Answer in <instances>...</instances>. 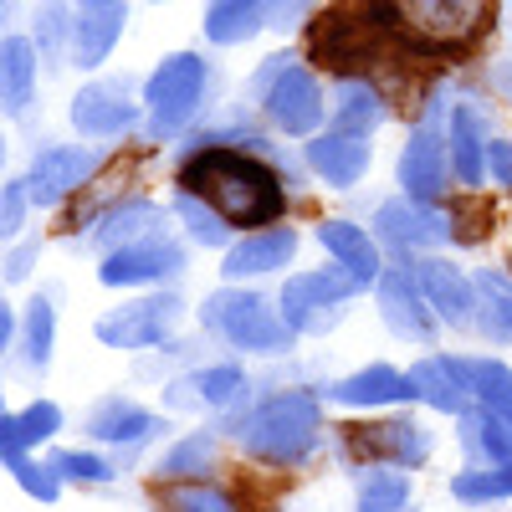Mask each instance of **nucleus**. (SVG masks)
Returning <instances> with one entry per match:
<instances>
[{"instance_id":"f257e3e1","label":"nucleus","mask_w":512,"mask_h":512,"mask_svg":"<svg viewBox=\"0 0 512 512\" xmlns=\"http://www.w3.org/2000/svg\"><path fill=\"white\" fill-rule=\"evenodd\" d=\"M180 185H185V195L210 200L231 226H267V221L282 216V205H287L272 169L262 159H251V154H236V149L195 154L180 169Z\"/></svg>"},{"instance_id":"f03ea898","label":"nucleus","mask_w":512,"mask_h":512,"mask_svg":"<svg viewBox=\"0 0 512 512\" xmlns=\"http://www.w3.org/2000/svg\"><path fill=\"white\" fill-rule=\"evenodd\" d=\"M241 446L272 466H292L318 446V400L303 390L272 395L262 410H251L241 425Z\"/></svg>"},{"instance_id":"7ed1b4c3","label":"nucleus","mask_w":512,"mask_h":512,"mask_svg":"<svg viewBox=\"0 0 512 512\" xmlns=\"http://www.w3.org/2000/svg\"><path fill=\"white\" fill-rule=\"evenodd\" d=\"M395 26L425 52L472 47L492 21V0H390Z\"/></svg>"},{"instance_id":"20e7f679","label":"nucleus","mask_w":512,"mask_h":512,"mask_svg":"<svg viewBox=\"0 0 512 512\" xmlns=\"http://www.w3.org/2000/svg\"><path fill=\"white\" fill-rule=\"evenodd\" d=\"M251 93L262 98L267 118L277 128H287V134H313V128L323 123V93H318L313 72L292 67L287 57H272L262 72H256Z\"/></svg>"},{"instance_id":"39448f33","label":"nucleus","mask_w":512,"mask_h":512,"mask_svg":"<svg viewBox=\"0 0 512 512\" xmlns=\"http://www.w3.org/2000/svg\"><path fill=\"white\" fill-rule=\"evenodd\" d=\"M205 323L210 328H221L236 349H256V354H282L287 349V318H277L262 297H251V292H216L205 303Z\"/></svg>"},{"instance_id":"423d86ee","label":"nucleus","mask_w":512,"mask_h":512,"mask_svg":"<svg viewBox=\"0 0 512 512\" xmlns=\"http://www.w3.org/2000/svg\"><path fill=\"white\" fill-rule=\"evenodd\" d=\"M359 282L349 272H308V277H292L287 292H282V318L287 328L297 333H323L344 318V297L354 292Z\"/></svg>"},{"instance_id":"0eeeda50","label":"nucleus","mask_w":512,"mask_h":512,"mask_svg":"<svg viewBox=\"0 0 512 512\" xmlns=\"http://www.w3.org/2000/svg\"><path fill=\"white\" fill-rule=\"evenodd\" d=\"M200 93H205V62L190 57V52L164 57V67L149 77V93H144V103L154 108V128H159V134L180 128L195 113Z\"/></svg>"},{"instance_id":"6e6552de","label":"nucleus","mask_w":512,"mask_h":512,"mask_svg":"<svg viewBox=\"0 0 512 512\" xmlns=\"http://www.w3.org/2000/svg\"><path fill=\"white\" fill-rule=\"evenodd\" d=\"M175 318H180L175 297H144V303H134V308L108 313L98 323V338L113 344V349H149V344H159V338L175 328Z\"/></svg>"},{"instance_id":"1a4fd4ad","label":"nucleus","mask_w":512,"mask_h":512,"mask_svg":"<svg viewBox=\"0 0 512 512\" xmlns=\"http://www.w3.org/2000/svg\"><path fill=\"white\" fill-rule=\"evenodd\" d=\"M349 446L369 461H395V466H415L431 456V436L415 420H384V425H349Z\"/></svg>"},{"instance_id":"9d476101","label":"nucleus","mask_w":512,"mask_h":512,"mask_svg":"<svg viewBox=\"0 0 512 512\" xmlns=\"http://www.w3.org/2000/svg\"><path fill=\"white\" fill-rule=\"evenodd\" d=\"M410 395L446 410V415H461L466 405L477 400L472 369H466V359H425V364L410 369Z\"/></svg>"},{"instance_id":"9b49d317","label":"nucleus","mask_w":512,"mask_h":512,"mask_svg":"<svg viewBox=\"0 0 512 512\" xmlns=\"http://www.w3.org/2000/svg\"><path fill=\"white\" fill-rule=\"evenodd\" d=\"M400 185H405V195L420 200V205H431V200L441 195V185H446V144H441V134H436L431 123L410 134L405 159H400Z\"/></svg>"},{"instance_id":"f8f14e48","label":"nucleus","mask_w":512,"mask_h":512,"mask_svg":"<svg viewBox=\"0 0 512 512\" xmlns=\"http://www.w3.org/2000/svg\"><path fill=\"white\" fill-rule=\"evenodd\" d=\"M169 272H180V246H169L159 236L139 241V246H123L103 262V282L108 287H139V282H159Z\"/></svg>"},{"instance_id":"ddd939ff","label":"nucleus","mask_w":512,"mask_h":512,"mask_svg":"<svg viewBox=\"0 0 512 512\" xmlns=\"http://www.w3.org/2000/svg\"><path fill=\"white\" fill-rule=\"evenodd\" d=\"M72 123L93 139H113L134 123V103H128V88L123 82H93L72 98Z\"/></svg>"},{"instance_id":"4468645a","label":"nucleus","mask_w":512,"mask_h":512,"mask_svg":"<svg viewBox=\"0 0 512 512\" xmlns=\"http://www.w3.org/2000/svg\"><path fill=\"white\" fill-rule=\"evenodd\" d=\"M88 175H93V154H82V149H41L36 164H31V175H26V195L36 205H57Z\"/></svg>"},{"instance_id":"2eb2a0df","label":"nucleus","mask_w":512,"mask_h":512,"mask_svg":"<svg viewBox=\"0 0 512 512\" xmlns=\"http://www.w3.org/2000/svg\"><path fill=\"white\" fill-rule=\"evenodd\" d=\"M374 226L390 236L395 246H405V251H415V246H441L446 236H451V221H441V216H431L420 200H390V205H379V216H374Z\"/></svg>"},{"instance_id":"dca6fc26","label":"nucleus","mask_w":512,"mask_h":512,"mask_svg":"<svg viewBox=\"0 0 512 512\" xmlns=\"http://www.w3.org/2000/svg\"><path fill=\"white\" fill-rule=\"evenodd\" d=\"M308 164L318 169L328 185H338V190H344V185H359V175L369 169V139L333 128V134H323V139L308 144Z\"/></svg>"},{"instance_id":"f3484780","label":"nucleus","mask_w":512,"mask_h":512,"mask_svg":"<svg viewBox=\"0 0 512 512\" xmlns=\"http://www.w3.org/2000/svg\"><path fill=\"white\" fill-rule=\"evenodd\" d=\"M123 0H98V6H82V16L72 21V57L77 67H98L108 52H113V41L123 31Z\"/></svg>"},{"instance_id":"a211bd4d","label":"nucleus","mask_w":512,"mask_h":512,"mask_svg":"<svg viewBox=\"0 0 512 512\" xmlns=\"http://www.w3.org/2000/svg\"><path fill=\"white\" fill-rule=\"evenodd\" d=\"M415 277H420V292L431 297V308H436L446 323H466V318H472V308H477V282H466V277H461L456 267H446V262H420Z\"/></svg>"},{"instance_id":"6ab92c4d","label":"nucleus","mask_w":512,"mask_h":512,"mask_svg":"<svg viewBox=\"0 0 512 512\" xmlns=\"http://www.w3.org/2000/svg\"><path fill=\"white\" fill-rule=\"evenodd\" d=\"M297 251V236L292 231H256L246 236L241 246H231L226 256V277H262V272H277L292 262Z\"/></svg>"},{"instance_id":"aec40b11","label":"nucleus","mask_w":512,"mask_h":512,"mask_svg":"<svg viewBox=\"0 0 512 512\" xmlns=\"http://www.w3.org/2000/svg\"><path fill=\"white\" fill-rule=\"evenodd\" d=\"M405 395H410V374H400L390 364H369V369L333 384L338 405H390V400H405Z\"/></svg>"},{"instance_id":"412c9836","label":"nucleus","mask_w":512,"mask_h":512,"mask_svg":"<svg viewBox=\"0 0 512 512\" xmlns=\"http://www.w3.org/2000/svg\"><path fill=\"white\" fill-rule=\"evenodd\" d=\"M267 26V0H210L205 11V36L216 47H236V41L256 36Z\"/></svg>"},{"instance_id":"4be33fe9","label":"nucleus","mask_w":512,"mask_h":512,"mask_svg":"<svg viewBox=\"0 0 512 512\" xmlns=\"http://www.w3.org/2000/svg\"><path fill=\"white\" fill-rule=\"evenodd\" d=\"M88 431L98 436V441H128V446H139V441H149L154 431H159V420L149 415V410H139V405H128V400H103L93 415H88Z\"/></svg>"},{"instance_id":"5701e85b","label":"nucleus","mask_w":512,"mask_h":512,"mask_svg":"<svg viewBox=\"0 0 512 512\" xmlns=\"http://www.w3.org/2000/svg\"><path fill=\"white\" fill-rule=\"evenodd\" d=\"M318 241L338 256V267H344L354 282L379 277V251H374V241H369L359 226H349V221H323V226H318Z\"/></svg>"},{"instance_id":"b1692460","label":"nucleus","mask_w":512,"mask_h":512,"mask_svg":"<svg viewBox=\"0 0 512 512\" xmlns=\"http://www.w3.org/2000/svg\"><path fill=\"white\" fill-rule=\"evenodd\" d=\"M379 303H384V318H390L400 333L410 338H431V318L420 308V287L410 282V272H390L379 282Z\"/></svg>"},{"instance_id":"393cba45","label":"nucleus","mask_w":512,"mask_h":512,"mask_svg":"<svg viewBox=\"0 0 512 512\" xmlns=\"http://www.w3.org/2000/svg\"><path fill=\"white\" fill-rule=\"evenodd\" d=\"M451 164H456V180H466V185L482 180L487 139H482V123L472 108H456V118H451Z\"/></svg>"},{"instance_id":"a878e982","label":"nucleus","mask_w":512,"mask_h":512,"mask_svg":"<svg viewBox=\"0 0 512 512\" xmlns=\"http://www.w3.org/2000/svg\"><path fill=\"white\" fill-rule=\"evenodd\" d=\"M31 82H36V57H31V41L11 36L0 47V93H6V108L21 113L31 103Z\"/></svg>"},{"instance_id":"bb28decb","label":"nucleus","mask_w":512,"mask_h":512,"mask_svg":"<svg viewBox=\"0 0 512 512\" xmlns=\"http://www.w3.org/2000/svg\"><path fill=\"white\" fill-rule=\"evenodd\" d=\"M154 226H159V210H154V205H144V200H134V205L113 210L108 226L93 236V246H103V251L113 256V251H123V246H139V241H149V231H154Z\"/></svg>"},{"instance_id":"cd10ccee","label":"nucleus","mask_w":512,"mask_h":512,"mask_svg":"<svg viewBox=\"0 0 512 512\" xmlns=\"http://www.w3.org/2000/svg\"><path fill=\"white\" fill-rule=\"evenodd\" d=\"M379 118H384V108H379V93L369 88V82H344V88H338L333 123L344 128V134H359V139H369L374 128H379Z\"/></svg>"},{"instance_id":"c85d7f7f","label":"nucleus","mask_w":512,"mask_h":512,"mask_svg":"<svg viewBox=\"0 0 512 512\" xmlns=\"http://www.w3.org/2000/svg\"><path fill=\"white\" fill-rule=\"evenodd\" d=\"M57 425H62V410L57 405H31L21 415H6V425H0V446H6V456H16L31 441H47Z\"/></svg>"},{"instance_id":"c756f323","label":"nucleus","mask_w":512,"mask_h":512,"mask_svg":"<svg viewBox=\"0 0 512 512\" xmlns=\"http://www.w3.org/2000/svg\"><path fill=\"white\" fill-rule=\"evenodd\" d=\"M477 297H482V328L492 338H512V277L482 272L477 277Z\"/></svg>"},{"instance_id":"7c9ffc66","label":"nucleus","mask_w":512,"mask_h":512,"mask_svg":"<svg viewBox=\"0 0 512 512\" xmlns=\"http://www.w3.org/2000/svg\"><path fill=\"white\" fill-rule=\"evenodd\" d=\"M466 369H472V390H477V400H482L497 420L512 425V374H507L502 364H466Z\"/></svg>"},{"instance_id":"2f4dec72","label":"nucleus","mask_w":512,"mask_h":512,"mask_svg":"<svg viewBox=\"0 0 512 512\" xmlns=\"http://www.w3.org/2000/svg\"><path fill=\"white\" fill-rule=\"evenodd\" d=\"M451 492L461 502H497V497H512V461L507 466H487V472H461L451 482Z\"/></svg>"},{"instance_id":"473e14b6","label":"nucleus","mask_w":512,"mask_h":512,"mask_svg":"<svg viewBox=\"0 0 512 512\" xmlns=\"http://www.w3.org/2000/svg\"><path fill=\"white\" fill-rule=\"evenodd\" d=\"M21 349H26V364L31 369H47V359H52V303H47V297H36V303L26 308Z\"/></svg>"},{"instance_id":"72a5a7b5","label":"nucleus","mask_w":512,"mask_h":512,"mask_svg":"<svg viewBox=\"0 0 512 512\" xmlns=\"http://www.w3.org/2000/svg\"><path fill=\"white\" fill-rule=\"evenodd\" d=\"M185 390H195V400H205V405H231L246 390V379L236 364H216V369H200Z\"/></svg>"},{"instance_id":"f704fd0d","label":"nucleus","mask_w":512,"mask_h":512,"mask_svg":"<svg viewBox=\"0 0 512 512\" xmlns=\"http://www.w3.org/2000/svg\"><path fill=\"white\" fill-rule=\"evenodd\" d=\"M410 497V482L400 472H369V482L359 487V512H400Z\"/></svg>"},{"instance_id":"c9c22d12","label":"nucleus","mask_w":512,"mask_h":512,"mask_svg":"<svg viewBox=\"0 0 512 512\" xmlns=\"http://www.w3.org/2000/svg\"><path fill=\"white\" fill-rule=\"evenodd\" d=\"M164 507L169 512H241L226 492L216 487H169L164 492Z\"/></svg>"},{"instance_id":"e433bc0d","label":"nucleus","mask_w":512,"mask_h":512,"mask_svg":"<svg viewBox=\"0 0 512 512\" xmlns=\"http://www.w3.org/2000/svg\"><path fill=\"white\" fill-rule=\"evenodd\" d=\"M52 472L57 477H72V482H108L113 466L98 461V456H82V451H57L52 456Z\"/></svg>"},{"instance_id":"4c0bfd02","label":"nucleus","mask_w":512,"mask_h":512,"mask_svg":"<svg viewBox=\"0 0 512 512\" xmlns=\"http://www.w3.org/2000/svg\"><path fill=\"white\" fill-rule=\"evenodd\" d=\"M205 461H210V441L205 436H190L185 446H175V451L164 456L159 472L164 477H195V472H205Z\"/></svg>"},{"instance_id":"58836bf2","label":"nucleus","mask_w":512,"mask_h":512,"mask_svg":"<svg viewBox=\"0 0 512 512\" xmlns=\"http://www.w3.org/2000/svg\"><path fill=\"white\" fill-rule=\"evenodd\" d=\"M6 461H11L16 482H21L31 497H41V502H52V497H57V472H47V466H31L21 451H16V456H6Z\"/></svg>"},{"instance_id":"ea45409f","label":"nucleus","mask_w":512,"mask_h":512,"mask_svg":"<svg viewBox=\"0 0 512 512\" xmlns=\"http://www.w3.org/2000/svg\"><path fill=\"white\" fill-rule=\"evenodd\" d=\"M180 216L190 221V236H195V241H205V246H221V241H226V226L210 216V210H200L195 195H180Z\"/></svg>"},{"instance_id":"a19ab883","label":"nucleus","mask_w":512,"mask_h":512,"mask_svg":"<svg viewBox=\"0 0 512 512\" xmlns=\"http://www.w3.org/2000/svg\"><path fill=\"white\" fill-rule=\"evenodd\" d=\"M36 41L47 47V57H57V41H62V6L47 0V6L36 11Z\"/></svg>"},{"instance_id":"79ce46f5","label":"nucleus","mask_w":512,"mask_h":512,"mask_svg":"<svg viewBox=\"0 0 512 512\" xmlns=\"http://www.w3.org/2000/svg\"><path fill=\"white\" fill-rule=\"evenodd\" d=\"M26 180L21 185H6V205H0V231H6V236H16L21 231V210H26Z\"/></svg>"},{"instance_id":"37998d69","label":"nucleus","mask_w":512,"mask_h":512,"mask_svg":"<svg viewBox=\"0 0 512 512\" xmlns=\"http://www.w3.org/2000/svg\"><path fill=\"white\" fill-rule=\"evenodd\" d=\"M487 169H492V180L497 185H512V144H487Z\"/></svg>"},{"instance_id":"c03bdc74","label":"nucleus","mask_w":512,"mask_h":512,"mask_svg":"<svg viewBox=\"0 0 512 512\" xmlns=\"http://www.w3.org/2000/svg\"><path fill=\"white\" fill-rule=\"evenodd\" d=\"M297 16H308V0H267V26H292Z\"/></svg>"},{"instance_id":"a18cd8bd","label":"nucleus","mask_w":512,"mask_h":512,"mask_svg":"<svg viewBox=\"0 0 512 512\" xmlns=\"http://www.w3.org/2000/svg\"><path fill=\"white\" fill-rule=\"evenodd\" d=\"M82 6H98V0H82Z\"/></svg>"}]
</instances>
